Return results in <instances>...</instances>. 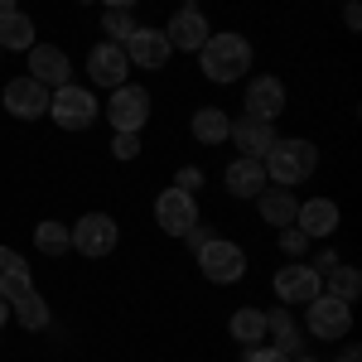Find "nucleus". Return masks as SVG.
<instances>
[{"instance_id":"a878e982","label":"nucleus","mask_w":362,"mask_h":362,"mask_svg":"<svg viewBox=\"0 0 362 362\" xmlns=\"http://www.w3.org/2000/svg\"><path fill=\"white\" fill-rule=\"evenodd\" d=\"M39 39H34V20H29L25 10H15V15H5L0 20V49H15V54H29Z\"/></svg>"},{"instance_id":"393cba45","label":"nucleus","mask_w":362,"mask_h":362,"mask_svg":"<svg viewBox=\"0 0 362 362\" xmlns=\"http://www.w3.org/2000/svg\"><path fill=\"white\" fill-rule=\"evenodd\" d=\"M227 334L237 338L242 348H256L261 338H266V309H256V305H247V309H237L232 319H227Z\"/></svg>"},{"instance_id":"c756f323","label":"nucleus","mask_w":362,"mask_h":362,"mask_svg":"<svg viewBox=\"0 0 362 362\" xmlns=\"http://www.w3.org/2000/svg\"><path fill=\"white\" fill-rule=\"evenodd\" d=\"M112 155H116V160H136V155H140V136H131V131H116Z\"/></svg>"},{"instance_id":"ea45409f","label":"nucleus","mask_w":362,"mask_h":362,"mask_svg":"<svg viewBox=\"0 0 362 362\" xmlns=\"http://www.w3.org/2000/svg\"><path fill=\"white\" fill-rule=\"evenodd\" d=\"M290 362H319V358H305V353H300V358H290Z\"/></svg>"},{"instance_id":"2f4dec72","label":"nucleus","mask_w":362,"mask_h":362,"mask_svg":"<svg viewBox=\"0 0 362 362\" xmlns=\"http://www.w3.org/2000/svg\"><path fill=\"white\" fill-rule=\"evenodd\" d=\"M247 362H290V358L276 353V348H266V343H256V348H247Z\"/></svg>"},{"instance_id":"7ed1b4c3","label":"nucleus","mask_w":362,"mask_h":362,"mask_svg":"<svg viewBox=\"0 0 362 362\" xmlns=\"http://www.w3.org/2000/svg\"><path fill=\"white\" fill-rule=\"evenodd\" d=\"M194 261H198V271H203V280H213V285H237V280L247 276V251L237 247L232 237H208L194 251Z\"/></svg>"},{"instance_id":"aec40b11","label":"nucleus","mask_w":362,"mask_h":362,"mask_svg":"<svg viewBox=\"0 0 362 362\" xmlns=\"http://www.w3.org/2000/svg\"><path fill=\"white\" fill-rule=\"evenodd\" d=\"M10 319H15L25 334H44V329L54 324V309H49V300L29 285L25 295H15V300H10Z\"/></svg>"},{"instance_id":"4be33fe9","label":"nucleus","mask_w":362,"mask_h":362,"mask_svg":"<svg viewBox=\"0 0 362 362\" xmlns=\"http://www.w3.org/2000/svg\"><path fill=\"white\" fill-rule=\"evenodd\" d=\"M29 285H34V276H29V261L20 256V251L0 247V300H15V295H25Z\"/></svg>"},{"instance_id":"f03ea898","label":"nucleus","mask_w":362,"mask_h":362,"mask_svg":"<svg viewBox=\"0 0 362 362\" xmlns=\"http://www.w3.org/2000/svg\"><path fill=\"white\" fill-rule=\"evenodd\" d=\"M266 184H280V189H300L309 174L319 169V145L305 136H276V145L266 150Z\"/></svg>"},{"instance_id":"412c9836","label":"nucleus","mask_w":362,"mask_h":362,"mask_svg":"<svg viewBox=\"0 0 362 362\" xmlns=\"http://www.w3.org/2000/svg\"><path fill=\"white\" fill-rule=\"evenodd\" d=\"M256 208H261V218L276 227H290L295 223V208H300V198H295V189H280V184H266L261 194H256Z\"/></svg>"},{"instance_id":"a211bd4d","label":"nucleus","mask_w":362,"mask_h":362,"mask_svg":"<svg viewBox=\"0 0 362 362\" xmlns=\"http://www.w3.org/2000/svg\"><path fill=\"white\" fill-rule=\"evenodd\" d=\"M280 112H285V83L280 78H251L247 83V116L276 121Z\"/></svg>"},{"instance_id":"b1692460","label":"nucleus","mask_w":362,"mask_h":362,"mask_svg":"<svg viewBox=\"0 0 362 362\" xmlns=\"http://www.w3.org/2000/svg\"><path fill=\"white\" fill-rule=\"evenodd\" d=\"M319 285H324V295H334V300H343V305H353V300L362 295V271L338 261L334 271H324V276H319Z\"/></svg>"},{"instance_id":"f257e3e1","label":"nucleus","mask_w":362,"mask_h":362,"mask_svg":"<svg viewBox=\"0 0 362 362\" xmlns=\"http://www.w3.org/2000/svg\"><path fill=\"white\" fill-rule=\"evenodd\" d=\"M251 39L247 34H232V29H213L208 44L198 49V68L208 83H242L251 68Z\"/></svg>"},{"instance_id":"c85d7f7f","label":"nucleus","mask_w":362,"mask_h":362,"mask_svg":"<svg viewBox=\"0 0 362 362\" xmlns=\"http://www.w3.org/2000/svg\"><path fill=\"white\" fill-rule=\"evenodd\" d=\"M280 251L300 261V256H305V251H309V237H305V232H300V227H295V223H290V227H280Z\"/></svg>"},{"instance_id":"1a4fd4ad","label":"nucleus","mask_w":362,"mask_h":362,"mask_svg":"<svg viewBox=\"0 0 362 362\" xmlns=\"http://www.w3.org/2000/svg\"><path fill=\"white\" fill-rule=\"evenodd\" d=\"M155 223H160V232H165V237H184L194 223H203V218H198V194L165 189V194L155 198Z\"/></svg>"},{"instance_id":"cd10ccee","label":"nucleus","mask_w":362,"mask_h":362,"mask_svg":"<svg viewBox=\"0 0 362 362\" xmlns=\"http://www.w3.org/2000/svg\"><path fill=\"white\" fill-rule=\"evenodd\" d=\"M102 29H107V44H126L140 25L131 10H102Z\"/></svg>"},{"instance_id":"e433bc0d","label":"nucleus","mask_w":362,"mask_h":362,"mask_svg":"<svg viewBox=\"0 0 362 362\" xmlns=\"http://www.w3.org/2000/svg\"><path fill=\"white\" fill-rule=\"evenodd\" d=\"M15 10H20V0H0V20H5V15H15Z\"/></svg>"},{"instance_id":"f3484780","label":"nucleus","mask_w":362,"mask_h":362,"mask_svg":"<svg viewBox=\"0 0 362 362\" xmlns=\"http://www.w3.org/2000/svg\"><path fill=\"white\" fill-rule=\"evenodd\" d=\"M266 338H271V348L285 353V358H300V353H305V334H300L295 314H290L285 305L266 309Z\"/></svg>"},{"instance_id":"ddd939ff","label":"nucleus","mask_w":362,"mask_h":362,"mask_svg":"<svg viewBox=\"0 0 362 362\" xmlns=\"http://www.w3.org/2000/svg\"><path fill=\"white\" fill-rule=\"evenodd\" d=\"M126 73H131V58H126V49L121 44H92V54H87V78H92V87H121L126 83Z\"/></svg>"},{"instance_id":"20e7f679","label":"nucleus","mask_w":362,"mask_h":362,"mask_svg":"<svg viewBox=\"0 0 362 362\" xmlns=\"http://www.w3.org/2000/svg\"><path fill=\"white\" fill-rule=\"evenodd\" d=\"M97 112H102V102H97V92L92 87H54L49 92V116L58 121V131H87L92 121H97Z\"/></svg>"},{"instance_id":"473e14b6","label":"nucleus","mask_w":362,"mask_h":362,"mask_svg":"<svg viewBox=\"0 0 362 362\" xmlns=\"http://www.w3.org/2000/svg\"><path fill=\"white\" fill-rule=\"evenodd\" d=\"M208 237H213V232H208V227H203V223H194V227H189V232H184V242H189V251H198V247H203V242H208Z\"/></svg>"},{"instance_id":"4468645a","label":"nucleus","mask_w":362,"mask_h":362,"mask_svg":"<svg viewBox=\"0 0 362 362\" xmlns=\"http://www.w3.org/2000/svg\"><path fill=\"white\" fill-rule=\"evenodd\" d=\"M121 49H126V58H131V68H145V73H160V68L169 63V54H174L169 39H165V29H145V25H140Z\"/></svg>"},{"instance_id":"a19ab883","label":"nucleus","mask_w":362,"mask_h":362,"mask_svg":"<svg viewBox=\"0 0 362 362\" xmlns=\"http://www.w3.org/2000/svg\"><path fill=\"white\" fill-rule=\"evenodd\" d=\"M0 54H5V49H0Z\"/></svg>"},{"instance_id":"9d476101","label":"nucleus","mask_w":362,"mask_h":362,"mask_svg":"<svg viewBox=\"0 0 362 362\" xmlns=\"http://www.w3.org/2000/svg\"><path fill=\"white\" fill-rule=\"evenodd\" d=\"M271 285H276V300H280L285 309L309 305V300H314V295L324 290V285H319V271H314L309 261H290V266H280Z\"/></svg>"},{"instance_id":"2eb2a0df","label":"nucleus","mask_w":362,"mask_h":362,"mask_svg":"<svg viewBox=\"0 0 362 362\" xmlns=\"http://www.w3.org/2000/svg\"><path fill=\"white\" fill-rule=\"evenodd\" d=\"M227 140L247 155V160H266V150L276 145V121H256V116H242V121H232V131Z\"/></svg>"},{"instance_id":"79ce46f5","label":"nucleus","mask_w":362,"mask_h":362,"mask_svg":"<svg viewBox=\"0 0 362 362\" xmlns=\"http://www.w3.org/2000/svg\"><path fill=\"white\" fill-rule=\"evenodd\" d=\"M189 5H194V0H189Z\"/></svg>"},{"instance_id":"bb28decb","label":"nucleus","mask_w":362,"mask_h":362,"mask_svg":"<svg viewBox=\"0 0 362 362\" xmlns=\"http://www.w3.org/2000/svg\"><path fill=\"white\" fill-rule=\"evenodd\" d=\"M34 247L44 251V256H63V251H73V232L58 223V218H49V223L34 227Z\"/></svg>"},{"instance_id":"f8f14e48","label":"nucleus","mask_w":362,"mask_h":362,"mask_svg":"<svg viewBox=\"0 0 362 362\" xmlns=\"http://www.w3.org/2000/svg\"><path fill=\"white\" fill-rule=\"evenodd\" d=\"M25 68H29V78L44 83L49 92L73 83V63H68V54H63L58 44H34V49L25 54Z\"/></svg>"},{"instance_id":"c9c22d12","label":"nucleus","mask_w":362,"mask_h":362,"mask_svg":"<svg viewBox=\"0 0 362 362\" xmlns=\"http://www.w3.org/2000/svg\"><path fill=\"white\" fill-rule=\"evenodd\" d=\"M334 362H362V348H358V343H348V348H343Z\"/></svg>"},{"instance_id":"6ab92c4d","label":"nucleus","mask_w":362,"mask_h":362,"mask_svg":"<svg viewBox=\"0 0 362 362\" xmlns=\"http://www.w3.org/2000/svg\"><path fill=\"white\" fill-rule=\"evenodd\" d=\"M223 184L232 198H256L261 189H266V165L261 160H247V155H237L232 165L223 169Z\"/></svg>"},{"instance_id":"f704fd0d","label":"nucleus","mask_w":362,"mask_h":362,"mask_svg":"<svg viewBox=\"0 0 362 362\" xmlns=\"http://www.w3.org/2000/svg\"><path fill=\"white\" fill-rule=\"evenodd\" d=\"M343 25H348V29H358V25H362V10H358V0H348V5H343Z\"/></svg>"},{"instance_id":"5701e85b","label":"nucleus","mask_w":362,"mask_h":362,"mask_svg":"<svg viewBox=\"0 0 362 362\" xmlns=\"http://www.w3.org/2000/svg\"><path fill=\"white\" fill-rule=\"evenodd\" d=\"M189 131H194L198 145H223L227 131H232V121H227L223 107H198L194 121H189Z\"/></svg>"},{"instance_id":"dca6fc26","label":"nucleus","mask_w":362,"mask_h":362,"mask_svg":"<svg viewBox=\"0 0 362 362\" xmlns=\"http://www.w3.org/2000/svg\"><path fill=\"white\" fill-rule=\"evenodd\" d=\"M295 227L305 232L309 242H314V237H334L338 232V203L334 198H305V203L295 208Z\"/></svg>"},{"instance_id":"423d86ee","label":"nucleus","mask_w":362,"mask_h":362,"mask_svg":"<svg viewBox=\"0 0 362 362\" xmlns=\"http://www.w3.org/2000/svg\"><path fill=\"white\" fill-rule=\"evenodd\" d=\"M305 329L309 338H324V343H334V338H348L353 334V305H343L334 295H314L305 305Z\"/></svg>"},{"instance_id":"4c0bfd02","label":"nucleus","mask_w":362,"mask_h":362,"mask_svg":"<svg viewBox=\"0 0 362 362\" xmlns=\"http://www.w3.org/2000/svg\"><path fill=\"white\" fill-rule=\"evenodd\" d=\"M102 5H107V10H131L136 0H102Z\"/></svg>"},{"instance_id":"0eeeda50","label":"nucleus","mask_w":362,"mask_h":362,"mask_svg":"<svg viewBox=\"0 0 362 362\" xmlns=\"http://www.w3.org/2000/svg\"><path fill=\"white\" fill-rule=\"evenodd\" d=\"M107 121H112V131H131V136H140V131H145V121H150V92H145L140 83L112 87Z\"/></svg>"},{"instance_id":"39448f33","label":"nucleus","mask_w":362,"mask_h":362,"mask_svg":"<svg viewBox=\"0 0 362 362\" xmlns=\"http://www.w3.org/2000/svg\"><path fill=\"white\" fill-rule=\"evenodd\" d=\"M68 232H73V251L87 256V261H107L121 242V227H116L112 213H83Z\"/></svg>"},{"instance_id":"7c9ffc66","label":"nucleus","mask_w":362,"mask_h":362,"mask_svg":"<svg viewBox=\"0 0 362 362\" xmlns=\"http://www.w3.org/2000/svg\"><path fill=\"white\" fill-rule=\"evenodd\" d=\"M198 184H203V169L198 165H184L179 179H174V189H184V194H198Z\"/></svg>"},{"instance_id":"6e6552de","label":"nucleus","mask_w":362,"mask_h":362,"mask_svg":"<svg viewBox=\"0 0 362 362\" xmlns=\"http://www.w3.org/2000/svg\"><path fill=\"white\" fill-rule=\"evenodd\" d=\"M208 34H213V25H208V15H203L198 5H179V10L169 15V25H165L169 49H179V54H198V49L208 44Z\"/></svg>"},{"instance_id":"72a5a7b5","label":"nucleus","mask_w":362,"mask_h":362,"mask_svg":"<svg viewBox=\"0 0 362 362\" xmlns=\"http://www.w3.org/2000/svg\"><path fill=\"white\" fill-rule=\"evenodd\" d=\"M309 266H314L319 276H324V271H334V266H338V251H319V256H314Z\"/></svg>"},{"instance_id":"58836bf2","label":"nucleus","mask_w":362,"mask_h":362,"mask_svg":"<svg viewBox=\"0 0 362 362\" xmlns=\"http://www.w3.org/2000/svg\"><path fill=\"white\" fill-rule=\"evenodd\" d=\"M10 324V300H0V329Z\"/></svg>"},{"instance_id":"9b49d317","label":"nucleus","mask_w":362,"mask_h":362,"mask_svg":"<svg viewBox=\"0 0 362 362\" xmlns=\"http://www.w3.org/2000/svg\"><path fill=\"white\" fill-rule=\"evenodd\" d=\"M0 102H5V112L15 116V121H39V116H49V87L34 83L25 73V78H15V83H5Z\"/></svg>"}]
</instances>
